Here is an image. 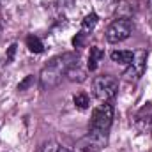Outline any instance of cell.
<instances>
[{
	"label": "cell",
	"mask_w": 152,
	"mask_h": 152,
	"mask_svg": "<svg viewBox=\"0 0 152 152\" xmlns=\"http://www.w3.org/2000/svg\"><path fill=\"white\" fill-rule=\"evenodd\" d=\"M75 62H78V55H76V53H62V55H58V57H53V58L42 67V71H41V76H39V80H41V88L48 90V88L57 87V85L62 81V78L66 76L67 69H69Z\"/></svg>",
	"instance_id": "1"
},
{
	"label": "cell",
	"mask_w": 152,
	"mask_h": 152,
	"mask_svg": "<svg viewBox=\"0 0 152 152\" xmlns=\"http://www.w3.org/2000/svg\"><path fill=\"white\" fill-rule=\"evenodd\" d=\"M117 90H118V81L115 80L113 76L103 75V76H97L94 80V94H96V97L101 103L112 101L117 96Z\"/></svg>",
	"instance_id": "2"
},
{
	"label": "cell",
	"mask_w": 152,
	"mask_h": 152,
	"mask_svg": "<svg viewBox=\"0 0 152 152\" xmlns=\"http://www.w3.org/2000/svg\"><path fill=\"white\" fill-rule=\"evenodd\" d=\"M113 120V106L110 103H103L92 110L90 117V129L96 131H108Z\"/></svg>",
	"instance_id": "3"
},
{
	"label": "cell",
	"mask_w": 152,
	"mask_h": 152,
	"mask_svg": "<svg viewBox=\"0 0 152 152\" xmlns=\"http://www.w3.org/2000/svg\"><path fill=\"white\" fill-rule=\"evenodd\" d=\"M133 34V23L129 18H117L106 28L104 37L108 42H122Z\"/></svg>",
	"instance_id": "4"
},
{
	"label": "cell",
	"mask_w": 152,
	"mask_h": 152,
	"mask_svg": "<svg viewBox=\"0 0 152 152\" xmlns=\"http://www.w3.org/2000/svg\"><path fill=\"white\" fill-rule=\"evenodd\" d=\"M106 142H108V131L88 129V133L78 142V149L83 152H97L106 145Z\"/></svg>",
	"instance_id": "5"
},
{
	"label": "cell",
	"mask_w": 152,
	"mask_h": 152,
	"mask_svg": "<svg viewBox=\"0 0 152 152\" xmlns=\"http://www.w3.org/2000/svg\"><path fill=\"white\" fill-rule=\"evenodd\" d=\"M147 51L145 50H138V51H134V57H133V60H131V64H129V67L124 71V80H127V81H136V80H140L143 73H145V67H147Z\"/></svg>",
	"instance_id": "6"
},
{
	"label": "cell",
	"mask_w": 152,
	"mask_h": 152,
	"mask_svg": "<svg viewBox=\"0 0 152 152\" xmlns=\"http://www.w3.org/2000/svg\"><path fill=\"white\" fill-rule=\"evenodd\" d=\"M136 126H138V129L143 131V133L152 131V103H149V104L138 113V117H136Z\"/></svg>",
	"instance_id": "7"
},
{
	"label": "cell",
	"mask_w": 152,
	"mask_h": 152,
	"mask_svg": "<svg viewBox=\"0 0 152 152\" xmlns=\"http://www.w3.org/2000/svg\"><path fill=\"white\" fill-rule=\"evenodd\" d=\"M110 57H112V60L117 62V64H126V66H129L131 60H133V57H134V53L129 51V50H115V51L110 53Z\"/></svg>",
	"instance_id": "8"
},
{
	"label": "cell",
	"mask_w": 152,
	"mask_h": 152,
	"mask_svg": "<svg viewBox=\"0 0 152 152\" xmlns=\"http://www.w3.org/2000/svg\"><path fill=\"white\" fill-rule=\"evenodd\" d=\"M103 57H104L103 50L97 48V46H92V48H90V53H88V64H87V67H88L90 71H96Z\"/></svg>",
	"instance_id": "9"
},
{
	"label": "cell",
	"mask_w": 152,
	"mask_h": 152,
	"mask_svg": "<svg viewBox=\"0 0 152 152\" xmlns=\"http://www.w3.org/2000/svg\"><path fill=\"white\" fill-rule=\"evenodd\" d=\"M66 76H67V80H71V81H78V83H80V81H85V78H87V71L81 69L78 62H75V64L67 69Z\"/></svg>",
	"instance_id": "10"
},
{
	"label": "cell",
	"mask_w": 152,
	"mask_h": 152,
	"mask_svg": "<svg viewBox=\"0 0 152 152\" xmlns=\"http://www.w3.org/2000/svg\"><path fill=\"white\" fill-rule=\"evenodd\" d=\"M27 48L32 51V53H42L44 51V44L37 36H28L27 37Z\"/></svg>",
	"instance_id": "11"
},
{
	"label": "cell",
	"mask_w": 152,
	"mask_h": 152,
	"mask_svg": "<svg viewBox=\"0 0 152 152\" xmlns=\"http://www.w3.org/2000/svg\"><path fill=\"white\" fill-rule=\"evenodd\" d=\"M97 14L96 12H90V14H87L85 18H83V21H81V32H88V30H94V27L97 25Z\"/></svg>",
	"instance_id": "12"
},
{
	"label": "cell",
	"mask_w": 152,
	"mask_h": 152,
	"mask_svg": "<svg viewBox=\"0 0 152 152\" xmlns=\"http://www.w3.org/2000/svg\"><path fill=\"white\" fill-rule=\"evenodd\" d=\"M75 104L80 108V110H87L88 108V96L87 94H76L75 96Z\"/></svg>",
	"instance_id": "13"
},
{
	"label": "cell",
	"mask_w": 152,
	"mask_h": 152,
	"mask_svg": "<svg viewBox=\"0 0 152 152\" xmlns=\"http://www.w3.org/2000/svg\"><path fill=\"white\" fill-rule=\"evenodd\" d=\"M58 11H67L75 5V0H53Z\"/></svg>",
	"instance_id": "14"
},
{
	"label": "cell",
	"mask_w": 152,
	"mask_h": 152,
	"mask_svg": "<svg viewBox=\"0 0 152 152\" xmlns=\"http://www.w3.org/2000/svg\"><path fill=\"white\" fill-rule=\"evenodd\" d=\"M83 44H85V32H80V34H76V37H73V46L81 48Z\"/></svg>",
	"instance_id": "15"
},
{
	"label": "cell",
	"mask_w": 152,
	"mask_h": 152,
	"mask_svg": "<svg viewBox=\"0 0 152 152\" xmlns=\"http://www.w3.org/2000/svg\"><path fill=\"white\" fill-rule=\"evenodd\" d=\"M32 83H34V76H27V78L18 85V90H25V88H27V87H30Z\"/></svg>",
	"instance_id": "16"
},
{
	"label": "cell",
	"mask_w": 152,
	"mask_h": 152,
	"mask_svg": "<svg viewBox=\"0 0 152 152\" xmlns=\"http://www.w3.org/2000/svg\"><path fill=\"white\" fill-rule=\"evenodd\" d=\"M57 149H58V145L51 142V143H46V145H44L42 152H57Z\"/></svg>",
	"instance_id": "17"
},
{
	"label": "cell",
	"mask_w": 152,
	"mask_h": 152,
	"mask_svg": "<svg viewBox=\"0 0 152 152\" xmlns=\"http://www.w3.org/2000/svg\"><path fill=\"white\" fill-rule=\"evenodd\" d=\"M14 51H16V44H12V46L9 48V53H7V60H11V58H12V55H14Z\"/></svg>",
	"instance_id": "18"
},
{
	"label": "cell",
	"mask_w": 152,
	"mask_h": 152,
	"mask_svg": "<svg viewBox=\"0 0 152 152\" xmlns=\"http://www.w3.org/2000/svg\"><path fill=\"white\" fill-rule=\"evenodd\" d=\"M151 4H152V0H151Z\"/></svg>",
	"instance_id": "19"
},
{
	"label": "cell",
	"mask_w": 152,
	"mask_h": 152,
	"mask_svg": "<svg viewBox=\"0 0 152 152\" xmlns=\"http://www.w3.org/2000/svg\"><path fill=\"white\" fill-rule=\"evenodd\" d=\"M0 2H2V0H0Z\"/></svg>",
	"instance_id": "20"
}]
</instances>
